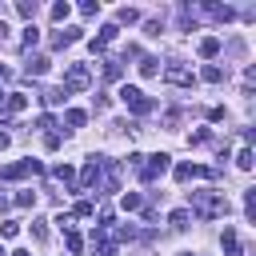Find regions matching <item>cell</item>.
I'll list each match as a JSON object with an SVG mask.
<instances>
[{"label":"cell","mask_w":256,"mask_h":256,"mask_svg":"<svg viewBox=\"0 0 256 256\" xmlns=\"http://www.w3.org/2000/svg\"><path fill=\"white\" fill-rule=\"evenodd\" d=\"M188 212L200 220H216V216H228V200L216 188H200V192H188Z\"/></svg>","instance_id":"6da1fadb"},{"label":"cell","mask_w":256,"mask_h":256,"mask_svg":"<svg viewBox=\"0 0 256 256\" xmlns=\"http://www.w3.org/2000/svg\"><path fill=\"white\" fill-rule=\"evenodd\" d=\"M120 100H124V108H128V112H136V116H148V112L156 108V104L148 100V92H144V88H136V84H124V88H120Z\"/></svg>","instance_id":"7a4b0ae2"},{"label":"cell","mask_w":256,"mask_h":256,"mask_svg":"<svg viewBox=\"0 0 256 256\" xmlns=\"http://www.w3.org/2000/svg\"><path fill=\"white\" fill-rule=\"evenodd\" d=\"M88 84H92V68H88V64H68V68H64V84H60V88H64L68 96H72V92H84Z\"/></svg>","instance_id":"3957f363"},{"label":"cell","mask_w":256,"mask_h":256,"mask_svg":"<svg viewBox=\"0 0 256 256\" xmlns=\"http://www.w3.org/2000/svg\"><path fill=\"white\" fill-rule=\"evenodd\" d=\"M100 168H104V156H92V160L80 168V176H76V192H92V188H100Z\"/></svg>","instance_id":"277c9868"},{"label":"cell","mask_w":256,"mask_h":256,"mask_svg":"<svg viewBox=\"0 0 256 256\" xmlns=\"http://www.w3.org/2000/svg\"><path fill=\"white\" fill-rule=\"evenodd\" d=\"M144 160H148V164L140 168V180L152 184V180H160V176L168 172V160H172V156H168V152H156V156H144Z\"/></svg>","instance_id":"5b68a950"},{"label":"cell","mask_w":256,"mask_h":256,"mask_svg":"<svg viewBox=\"0 0 256 256\" xmlns=\"http://www.w3.org/2000/svg\"><path fill=\"white\" fill-rule=\"evenodd\" d=\"M80 36H84V28H76V24H64V28H56V32H52V48L60 52V48H68V44H76Z\"/></svg>","instance_id":"8992f818"},{"label":"cell","mask_w":256,"mask_h":256,"mask_svg":"<svg viewBox=\"0 0 256 256\" xmlns=\"http://www.w3.org/2000/svg\"><path fill=\"white\" fill-rule=\"evenodd\" d=\"M100 184H104V192H120V164H116V160H104Z\"/></svg>","instance_id":"52a82bcc"},{"label":"cell","mask_w":256,"mask_h":256,"mask_svg":"<svg viewBox=\"0 0 256 256\" xmlns=\"http://www.w3.org/2000/svg\"><path fill=\"white\" fill-rule=\"evenodd\" d=\"M220 244H224V256H244V244H240V236H236V228H232V224H224Z\"/></svg>","instance_id":"ba28073f"},{"label":"cell","mask_w":256,"mask_h":256,"mask_svg":"<svg viewBox=\"0 0 256 256\" xmlns=\"http://www.w3.org/2000/svg\"><path fill=\"white\" fill-rule=\"evenodd\" d=\"M164 80L176 84V88H188V84H192V72H188L184 64H168V68H164Z\"/></svg>","instance_id":"9c48e42d"},{"label":"cell","mask_w":256,"mask_h":256,"mask_svg":"<svg viewBox=\"0 0 256 256\" xmlns=\"http://www.w3.org/2000/svg\"><path fill=\"white\" fill-rule=\"evenodd\" d=\"M116 36H120V28H116V24H104L100 36H92V52H108V44H112Z\"/></svg>","instance_id":"30bf717a"},{"label":"cell","mask_w":256,"mask_h":256,"mask_svg":"<svg viewBox=\"0 0 256 256\" xmlns=\"http://www.w3.org/2000/svg\"><path fill=\"white\" fill-rule=\"evenodd\" d=\"M48 68H52V60H48V56H28V64H24V76L40 80V76H44Z\"/></svg>","instance_id":"8fae6325"},{"label":"cell","mask_w":256,"mask_h":256,"mask_svg":"<svg viewBox=\"0 0 256 256\" xmlns=\"http://www.w3.org/2000/svg\"><path fill=\"white\" fill-rule=\"evenodd\" d=\"M196 176H216V172H208L200 164H176V180H196Z\"/></svg>","instance_id":"7c38bea8"},{"label":"cell","mask_w":256,"mask_h":256,"mask_svg":"<svg viewBox=\"0 0 256 256\" xmlns=\"http://www.w3.org/2000/svg\"><path fill=\"white\" fill-rule=\"evenodd\" d=\"M52 176H56L64 188H76V168H72V164H56V168H52Z\"/></svg>","instance_id":"4fadbf2b"},{"label":"cell","mask_w":256,"mask_h":256,"mask_svg":"<svg viewBox=\"0 0 256 256\" xmlns=\"http://www.w3.org/2000/svg\"><path fill=\"white\" fill-rule=\"evenodd\" d=\"M204 12H208V16H212V20H220V24H228V20H232V16H236V12H232V8H228V4H204Z\"/></svg>","instance_id":"5bb4252c"},{"label":"cell","mask_w":256,"mask_h":256,"mask_svg":"<svg viewBox=\"0 0 256 256\" xmlns=\"http://www.w3.org/2000/svg\"><path fill=\"white\" fill-rule=\"evenodd\" d=\"M24 108H28V96H24V92L4 96V112H24Z\"/></svg>","instance_id":"9a60e30c"},{"label":"cell","mask_w":256,"mask_h":256,"mask_svg":"<svg viewBox=\"0 0 256 256\" xmlns=\"http://www.w3.org/2000/svg\"><path fill=\"white\" fill-rule=\"evenodd\" d=\"M64 124H68V128H84V124H88V112H80V108H64Z\"/></svg>","instance_id":"2e32d148"},{"label":"cell","mask_w":256,"mask_h":256,"mask_svg":"<svg viewBox=\"0 0 256 256\" xmlns=\"http://www.w3.org/2000/svg\"><path fill=\"white\" fill-rule=\"evenodd\" d=\"M168 224H172V228H176V232H184V228H188V224H192V212H188V208H176V212H172V216H168Z\"/></svg>","instance_id":"e0dca14e"},{"label":"cell","mask_w":256,"mask_h":256,"mask_svg":"<svg viewBox=\"0 0 256 256\" xmlns=\"http://www.w3.org/2000/svg\"><path fill=\"white\" fill-rule=\"evenodd\" d=\"M216 52H220V36H204V40H200V56H204V60H212Z\"/></svg>","instance_id":"ac0fdd59"},{"label":"cell","mask_w":256,"mask_h":256,"mask_svg":"<svg viewBox=\"0 0 256 256\" xmlns=\"http://www.w3.org/2000/svg\"><path fill=\"white\" fill-rule=\"evenodd\" d=\"M140 76H144V80L160 76V60H156V56H144V60H140Z\"/></svg>","instance_id":"d6986e66"},{"label":"cell","mask_w":256,"mask_h":256,"mask_svg":"<svg viewBox=\"0 0 256 256\" xmlns=\"http://www.w3.org/2000/svg\"><path fill=\"white\" fill-rule=\"evenodd\" d=\"M44 104H48V108H60V104H68V92H64V88H48V92H44Z\"/></svg>","instance_id":"ffe728a7"},{"label":"cell","mask_w":256,"mask_h":256,"mask_svg":"<svg viewBox=\"0 0 256 256\" xmlns=\"http://www.w3.org/2000/svg\"><path fill=\"white\" fill-rule=\"evenodd\" d=\"M120 204H124L128 212H140V208H144V196H140V192H124V196H120Z\"/></svg>","instance_id":"44dd1931"},{"label":"cell","mask_w":256,"mask_h":256,"mask_svg":"<svg viewBox=\"0 0 256 256\" xmlns=\"http://www.w3.org/2000/svg\"><path fill=\"white\" fill-rule=\"evenodd\" d=\"M64 244H68V252H72V256H80V252H84V236H80V232H64Z\"/></svg>","instance_id":"7402d4cb"},{"label":"cell","mask_w":256,"mask_h":256,"mask_svg":"<svg viewBox=\"0 0 256 256\" xmlns=\"http://www.w3.org/2000/svg\"><path fill=\"white\" fill-rule=\"evenodd\" d=\"M200 80H208V84H220V80H224V68H220V64H208V68L200 72Z\"/></svg>","instance_id":"603a6c76"},{"label":"cell","mask_w":256,"mask_h":256,"mask_svg":"<svg viewBox=\"0 0 256 256\" xmlns=\"http://www.w3.org/2000/svg\"><path fill=\"white\" fill-rule=\"evenodd\" d=\"M136 20H140V12H136V8H128V4L116 12V24H136Z\"/></svg>","instance_id":"cb8c5ba5"},{"label":"cell","mask_w":256,"mask_h":256,"mask_svg":"<svg viewBox=\"0 0 256 256\" xmlns=\"http://www.w3.org/2000/svg\"><path fill=\"white\" fill-rule=\"evenodd\" d=\"M120 76H124V64L120 60H108L104 64V80H120Z\"/></svg>","instance_id":"d4e9b609"},{"label":"cell","mask_w":256,"mask_h":256,"mask_svg":"<svg viewBox=\"0 0 256 256\" xmlns=\"http://www.w3.org/2000/svg\"><path fill=\"white\" fill-rule=\"evenodd\" d=\"M72 212H76L80 220H88V216H96V204H92V200H76V208H72Z\"/></svg>","instance_id":"484cf974"},{"label":"cell","mask_w":256,"mask_h":256,"mask_svg":"<svg viewBox=\"0 0 256 256\" xmlns=\"http://www.w3.org/2000/svg\"><path fill=\"white\" fill-rule=\"evenodd\" d=\"M32 240H36V244L48 240V220H32Z\"/></svg>","instance_id":"4316f807"},{"label":"cell","mask_w":256,"mask_h":256,"mask_svg":"<svg viewBox=\"0 0 256 256\" xmlns=\"http://www.w3.org/2000/svg\"><path fill=\"white\" fill-rule=\"evenodd\" d=\"M68 16H72V4H52V20L56 24H64Z\"/></svg>","instance_id":"83f0119b"},{"label":"cell","mask_w":256,"mask_h":256,"mask_svg":"<svg viewBox=\"0 0 256 256\" xmlns=\"http://www.w3.org/2000/svg\"><path fill=\"white\" fill-rule=\"evenodd\" d=\"M244 216H248V220H256V188H252V192H244Z\"/></svg>","instance_id":"f1b7e54d"},{"label":"cell","mask_w":256,"mask_h":256,"mask_svg":"<svg viewBox=\"0 0 256 256\" xmlns=\"http://www.w3.org/2000/svg\"><path fill=\"white\" fill-rule=\"evenodd\" d=\"M208 140H212V132H208V128H196V132L188 136V144H196V148H200V144H208Z\"/></svg>","instance_id":"f546056e"},{"label":"cell","mask_w":256,"mask_h":256,"mask_svg":"<svg viewBox=\"0 0 256 256\" xmlns=\"http://www.w3.org/2000/svg\"><path fill=\"white\" fill-rule=\"evenodd\" d=\"M0 236H4V240H12V236H20V224H12V220H4V224H0Z\"/></svg>","instance_id":"4dcf8cb0"},{"label":"cell","mask_w":256,"mask_h":256,"mask_svg":"<svg viewBox=\"0 0 256 256\" xmlns=\"http://www.w3.org/2000/svg\"><path fill=\"white\" fill-rule=\"evenodd\" d=\"M16 12H20L24 20H32V16H36V4H28V0H20V4H16Z\"/></svg>","instance_id":"1f68e13d"},{"label":"cell","mask_w":256,"mask_h":256,"mask_svg":"<svg viewBox=\"0 0 256 256\" xmlns=\"http://www.w3.org/2000/svg\"><path fill=\"white\" fill-rule=\"evenodd\" d=\"M36 40H40V32H36V24H28V28H24V48H32Z\"/></svg>","instance_id":"d6a6232c"},{"label":"cell","mask_w":256,"mask_h":256,"mask_svg":"<svg viewBox=\"0 0 256 256\" xmlns=\"http://www.w3.org/2000/svg\"><path fill=\"white\" fill-rule=\"evenodd\" d=\"M80 12L92 20V16H100V4H96V0H88V4H80Z\"/></svg>","instance_id":"836d02e7"},{"label":"cell","mask_w":256,"mask_h":256,"mask_svg":"<svg viewBox=\"0 0 256 256\" xmlns=\"http://www.w3.org/2000/svg\"><path fill=\"white\" fill-rule=\"evenodd\" d=\"M236 164H240V168L248 172V168H252V152H248V148H240V156H236Z\"/></svg>","instance_id":"e575fe53"},{"label":"cell","mask_w":256,"mask_h":256,"mask_svg":"<svg viewBox=\"0 0 256 256\" xmlns=\"http://www.w3.org/2000/svg\"><path fill=\"white\" fill-rule=\"evenodd\" d=\"M16 204H20V208H32V204H36V192H20Z\"/></svg>","instance_id":"d590c367"},{"label":"cell","mask_w":256,"mask_h":256,"mask_svg":"<svg viewBox=\"0 0 256 256\" xmlns=\"http://www.w3.org/2000/svg\"><path fill=\"white\" fill-rule=\"evenodd\" d=\"M44 148H48V152H56V148H60V136H56V132H48V136H44Z\"/></svg>","instance_id":"8d00e7d4"},{"label":"cell","mask_w":256,"mask_h":256,"mask_svg":"<svg viewBox=\"0 0 256 256\" xmlns=\"http://www.w3.org/2000/svg\"><path fill=\"white\" fill-rule=\"evenodd\" d=\"M4 148H8V132H0V152H4Z\"/></svg>","instance_id":"74e56055"},{"label":"cell","mask_w":256,"mask_h":256,"mask_svg":"<svg viewBox=\"0 0 256 256\" xmlns=\"http://www.w3.org/2000/svg\"><path fill=\"white\" fill-rule=\"evenodd\" d=\"M4 76H8V68H4V64H0V80H4Z\"/></svg>","instance_id":"f35d334b"},{"label":"cell","mask_w":256,"mask_h":256,"mask_svg":"<svg viewBox=\"0 0 256 256\" xmlns=\"http://www.w3.org/2000/svg\"><path fill=\"white\" fill-rule=\"evenodd\" d=\"M12 256H28V252H12Z\"/></svg>","instance_id":"ab89813d"},{"label":"cell","mask_w":256,"mask_h":256,"mask_svg":"<svg viewBox=\"0 0 256 256\" xmlns=\"http://www.w3.org/2000/svg\"><path fill=\"white\" fill-rule=\"evenodd\" d=\"M0 256H4V248H0Z\"/></svg>","instance_id":"60d3db41"}]
</instances>
